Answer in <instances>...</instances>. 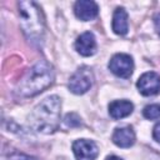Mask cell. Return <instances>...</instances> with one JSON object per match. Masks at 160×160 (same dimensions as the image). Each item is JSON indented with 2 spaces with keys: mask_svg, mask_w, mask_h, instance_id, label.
<instances>
[{
  "mask_svg": "<svg viewBox=\"0 0 160 160\" xmlns=\"http://www.w3.org/2000/svg\"><path fill=\"white\" fill-rule=\"evenodd\" d=\"M152 138L160 144V122H158V124L154 126V130H152Z\"/></svg>",
  "mask_w": 160,
  "mask_h": 160,
  "instance_id": "2e32d148",
  "label": "cell"
},
{
  "mask_svg": "<svg viewBox=\"0 0 160 160\" xmlns=\"http://www.w3.org/2000/svg\"><path fill=\"white\" fill-rule=\"evenodd\" d=\"M74 12H75L78 19L82 20V21H89V20H92V19H95L98 16L99 8H98V4L95 1L80 0V1L75 2Z\"/></svg>",
  "mask_w": 160,
  "mask_h": 160,
  "instance_id": "ba28073f",
  "label": "cell"
},
{
  "mask_svg": "<svg viewBox=\"0 0 160 160\" xmlns=\"http://www.w3.org/2000/svg\"><path fill=\"white\" fill-rule=\"evenodd\" d=\"M5 160H38V159L30 155H25L22 152H14V154H10Z\"/></svg>",
  "mask_w": 160,
  "mask_h": 160,
  "instance_id": "9a60e30c",
  "label": "cell"
},
{
  "mask_svg": "<svg viewBox=\"0 0 160 160\" xmlns=\"http://www.w3.org/2000/svg\"><path fill=\"white\" fill-rule=\"evenodd\" d=\"M109 69L112 74L119 78L128 79L131 76L134 70V61L132 58L128 54H115L109 61Z\"/></svg>",
  "mask_w": 160,
  "mask_h": 160,
  "instance_id": "5b68a950",
  "label": "cell"
},
{
  "mask_svg": "<svg viewBox=\"0 0 160 160\" xmlns=\"http://www.w3.org/2000/svg\"><path fill=\"white\" fill-rule=\"evenodd\" d=\"M94 82V74L89 66L79 68L69 80V90L76 95H81L86 92Z\"/></svg>",
  "mask_w": 160,
  "mask_h": 160,
  "instance_id": "277c9868",
  "label": "cell"
},
{
  "mask_svg": "<svg viewBox=\"0 0 160 160\" xmlns=\"http://www.w3.org/2000/svg\"><path fill=\"white\" fill-rule=\"evenodd\" d=\"M136 86L139 89V92L144 96L155 95L160 91V75L154 71L145 72L139 78Z\"/></svg>",
  "mask_w": 160,
  "mask_h": 160,
  "instance_id": "8992f818",
  "label": "cell"
},
{
  "mask_svg": "<svg viewBox=\"0 0 160 160\" xmlns=\"http://www.w3.org/2000/svg\"><path fill=\"white\" fill-rule=\"evenodd\" d=\"M142 115L149 120L160 118V104H151L145 106L142 110Z\"/></svg>",
  "mask_w": 160,
  "mask_h": 160,
  "instance_id": "4fadbf2b",
  "label": "cell"
},
{
  "mask_svg": "<svg viewBox=\"0 0 160 160\" xmlns=\"http://www.w3.org/2000/svg\"><path fill=\"white\" fill-rule=\"evenodd\" d=\"M19 16L20 26L29 41L34 45L42 44L44 32H45V21L41 8L34 1H19Z\"/></svg>",
  "mask_w": 160,
  "mask_h": 160,
  "instance_id": "3957f363",
  "label": "cell"
},
{
  "mask_svg": "<svg viewBox=\"0 0 160 160\" xmlns=\"http://www.w3.org/2000/svg\"><path fill=\"white\" fill-rule=\"evenodd\" d=\"M54 68L46 60L35 62L20 79L16 86V92L20 96H35L49 88L54 81Z\"/></svg>",
  "mask_w": 160,
  "mask_h": 160,
  "instance_id": "7a4b0ae2",
  "label": "cell"
},
{
  "mask_svg": "<svg viewBox=\"0 0 160 160\" xmlns=\"http://www.w3.org/2000/svg\"><path fill=\"white\" fill-rule=\"evenodd\" d=\"M64 122H65V125L69 126V128H76V126H79V125L81 124V120H80V118H79L75 112H70V114H68V115L65 116Z\"/></svg>",
  "mask_w": 160,
  "mask_h": 160,
  "instance_id": "5bb4252c",
  "label": "cell"
},
{
  "mask_svg": "<svg viewBox=\"0 0 160 160\" xmlns=\"http://www.w3.org/2000/svg\"><path fill=\"white\" fill-rule=\"evenodd\" d=\"M76 51L82 56H91L96 51V40L92 32L85 31L80 36H78L75 41Z\"/></svg>",
  "mask_w": 160,
  "mask_h": 160,
  "instance_id": "9c48e42d",
  "label": "cell"
},
{
  "mask_svg": "<svg viewBox=\"0 0 160 160\" xmlns=\"http://www.w3.org/2000/svg\"><path fill=\"white\" fill-rule=\"evenodd\" d=\"M72 151L76 160H95L99 154L98 145L88 139L75 140L72 144Z\"/></svg>",
  "mask_w": 160,
  "mask_h": 160,
  "instance_id": "52a82bcc",
  "label": "cell"
},
{
  "mask_svg": "<svg viewBox=\"0 0 160 160\" xmlns=\"http://www.w3.org/2000/svg\"><path fill=\"white\" fill-rule=\"evenodd\" d=\"M105 160H122V159L119 158V156H115V155H110V156H108Z\"/></svg>",
  "mask_w": 160,
  "mask_h": 160,
  "instance_id": "ac0fdd59",
  "label": "cell"
},
{
  "mask_svg": "<svg viewBox=\"0 0 160 160\" xmlns=\"http://www.w3.org/2000/svg\"><path fill=\"white\" fill-rule=\"evenodd\" d=\"M134 110V105L129 100H114L109 104V114L112 119H122L129 116Z\"/></svg>",
  "mask_w": 160,
  "mask_h": 160,
  "instance_id": "8fae6325",
  "label": "cell"
},
{
  "mask_svg": "<svg viewBox=\"0 0 160 160\" xmlns=\"http://www.w3.org/2000/svg\"><path fill=\"white\" fill-rule=\"evenodd\" d=\"M61 100L58 95H50L38 104L29 115V125L41 134L54 132L60 124Z\"/></svg>",
  "mask_w": 160,
  "mask_h": 160,
  "instance_id": "6da1fadb",
  "label": "cell"
},
{
  "mask_svg": "<svg viewBox=\"0 0 160 160\" xmlns=\"http://www.w3.org/2000/svg\"><path fill=\"white\" fill-rule=\"evenodd\" d=\"M154 24H155V30H156V32L160 35V12L154 16Z\"/></svg>",
  "mask_w": 160,
  "mask_h": 160,
  "instance_id": "e0dca14e",
  "label": "cell"
},
{
  "mask_svg": "<svg viewBox=\"0 0 160 160\" xmlns=\"http://www.w3.org/2000/svg\"><path fill=\"white\" fill-rule=\"evenodd\" d=\"M111 139L112 142L119 148H130L135 142V132L131 126L116 128Z\"/></svg>",
  "mask_w": 160,
  "mask_h": 160,
  "instance_id": "30bf717a",
  "label": "cell"
},
{
  "mask_svg": "<svg viewBox=\"0 0 160 160\" xmlns=\"http://www.w3.org/2000/svg\"><path fill=\"white\" fill-rule=\"evenodd\" d=\"M112 30L118 35H125L129 29L128 22V14L124 8H116L112 15Z\"/></svg>",
  "mask_w": 160,
  "mask_h": 160,
  "instance_id": "7c38bea8",
  "label": "cell"
}]
</instances>
